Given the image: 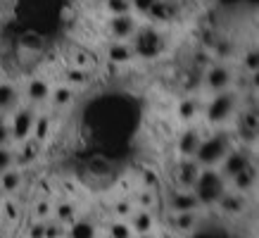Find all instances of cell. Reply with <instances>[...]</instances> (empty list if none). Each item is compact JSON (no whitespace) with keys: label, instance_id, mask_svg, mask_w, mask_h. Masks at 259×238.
Here are the masks:
<instances>
[{"label":"cell","instance_id":"6da1fadb","mask_svg":"<svg viewBox=\"0 0 259 238\" xmlns=\"http://www.w3.org/2000/svg\"><path fill=\"white\" fill-rule=\"evenodd\" d=\"M233 145H236V143H233L231 131L217 127V131L202 136V141H200V145H197V152H195V157L193 160H195L202 169H207V167H219L221 160L226 157V152L231 150Z\"/></svg>","mask_w":259,"mask_h":238},{"label":"cell","instance_id":"e0dca14e","mask_svg":"<svg viewBox=\"0 0 259 238\" xmlns=\"http://www.w3.org/2000/svg\"><path fill=\"white\" fill-rule=\"evenodd\" d=\"M228 188L236 190V193H243V195L252 193V190L257 188V165H252V167H247V169H243V172H238V174L228 181Z\"/></svg>","mask_w":259,"mask_h":238},{"label":"cell","instance_id":"7c38bea8","mask_svg":"<svg viewBox=\"0 0 259 238\" xmlns=\"http://www.w3.org/2000/svg\"><path fill=\"white\" fill-rule=\"evenodd\" d=\"M126 222H128L131 231H134V236L155 233V229H157V217H155V212H152V210H145V207H136Z\"/></svg>","mask_w":259,"mask_h":238},{"label":"cell","instance_id":"74e56055","mask_svg":"<svg viewBox=\"0 0 259 238\" xmlns=\"http://www.w3.org/2000/svg\"><path fill=\"white\" fill-rule=\"evenodd\" d=\"M157 0H131V10L136 15H148V10L155 5Z\"/></svg>","mask_w":259,"mask_h":238},{"label":"cell","instance_id":"7402d4cb","mask_svg":"<svg viewBox=\"0 0 259 238\" xmlns=\"http://www.w3.org/2000/svg\"><path fill=\"white\" fill-rule=\"evenodd\" d=\"M50 219L60 222L62 226H69V224L76 219V205H74L71 200H57V203H53V214H50Z\"/></svg>","mask_w":259,"mask_h":238},{"label":"cell","instance_id":"484cf974","mask_svg":"<svg viewBox=\"0 0 259 238\" xmlns=\"http://www.w3.org/2000/svg\"><path fill=\"white\" fill-rule=\"evenodd\" d=\"M200 114V100L197 98H183L179 103V117L183 122H193Z\"/></svg>","mask_w":259,"mask_h":238},{"label":"cell","instance_id":"d6986e66","mask_svg":"<svg viewBox=\"0 0 259 238\" xmlns=\"http://www.w3.org/2000/svg\"><path fill=\"white\" fill-rule=\"evenodd\" d=\"M107 60H110L114 67H119V64H128L131 60H134L131 43H128V41H110V43H107Z\"/></svg>","mask_w":259,"mask_h":238},{"label":"cell","instance_id":"9a60e30c","mask_svg":"<svg viewBox=\"0 0 259 238\" xmlns=\"http://www.w3.org/2000/svg\"><path fill=\"white\" fill-rule=\"evenodd\" d=\"M217 207H219V210L226 214V217H240V214L247 212V195L226 188V193H224V195L219 198Z\"/></svg>","mask_w":259,"mask_h":238},{"label":"cell","instance_id":"cb8c5ba5","mask_svg":"<svg viewBox=\"0 0 259 238\" xmlns=\"http://www.w3.org/2000/svg\"><path fill=\"white\" fill-rule=\"evenodd\" d=\"M200 226V212H179L174 214V229L179 233H193Z\"/></svg>","mask_w":259,"mask_h":238},{"label":"cell","instance_id":"ffe728a7","mask_svg":"<svg viewBox=\"0 0 259 238\" xmlns=\"http://www.w3.org/2000/svg\"><path fill=\"white\" fill-rule=\"evenodd\" d=\"M24 186V172L19 167H10L5 172H0V188L5 195H15Z\"/></svg>","mask_w":259,"mask_h":238},{"label":"cell","instance_id":"603a6c76","mask_svg":"<svg viewBox=\"0 0 259 238\" xmlns=\"http://www.w3.org/2000/svg\"><path fill=\"white\" fill-rule=\"evenodd\" d=\"M74 88L62 84V86H55L50 91V98H48V103L53 105V110H64V107H69L74 103Z\"/></svg>","mask_w":259,"mask_h":238},{"label":"cell","instance_id":"30bf717a","mask_svg":"<svg viewBox=\"0 0 259 238\" xmlns=\"http://www.w3.org/2000/svg\"><path fill=\"white\" fill-rule=\"evenodd\" d=\"M166 205H169V210H171L174 214L200 212V210H202L195 198V193H193V190H183V188H174L171 193H169V198H166Z\"/></svg>","mask_w":259,"mask_h":238},{"label":"cell","instance_id":"4316f807","mask_svg":"<svg viewBox=\"0 0 259 238\" xmlns=\"http://www.w3.org/2000/svg\"><path fill=\"white\" fill-rule=\"evenodd\" d=\"M88 81H91V76H88V69H83V67H71V69L64 71V84L67 86H86Z\"/></svg>","mask_w":259,"mask_h":238},{"label":"cell","instance_id":"1f68e13d","mask_svg":"<svg viewBox=\"0 0 259 238\" xmlns=\"http://www.w3.org/2000/svg\"><path fill=\"white\" fill-rule=\"evenodd\" d=\"M243 69L250 71V76H257V69H259L257 48H250V50H245V55H243Z\"/></svg>","mask_w":259,"mask_h":238},{"label":"cell","instance_id":"f35d334b","mask_svg":"<svg viewBox=\"0 0 259 238\" xmlns=\"http://www.w3.org/2000/svg\"><path fill=\"white\" fill-rule=\"evenodd\" d=\"M10 127H8V117H0V145H10Z\"/></svg>","mask_w":259,"mask_h":238},{"label":"cell","instance_id":"8992f818","mask_svg":"<svg viewBox=\"0 0 259 238\" xmlns=\"http://www.w3.org/2000/svg\"><path fill=\"white\" fill-rule=\"evenodd\" d=\"M36 107L31 105H19L8 119V127H10V138L12 143H22L26 138H31L33 131V122H36Z\"/></svg>","mask_w":259,"mask_h":238},{"label":"cell","instance_id":"e575fe53","mask_svg":"<svg viewBox=\"0 0 259 238\" xmlns=\"http://www.w3.org/2000/svg\"><path fill=\"white\" fill-rule=\"evenodd\" d=\"M46 238H67V226H62L55 219L46 222Z\"/></svg>","mask_w":259,"mask_h":238},{"label":"cell","instance_id":"f1b7e54d","mask_svg":"<svg viewBox=\"0 0 259 238\" xmlns=\"http://www.w3.org/2000/svg\"><path fill=\"white\" fill-rule=\"evenodd\" d=\"M134 210H136V205L131 198H119L112 203V214H114V219H128Z\"/></svg>","mask_w":259,"mask_h":238},{"label":"cell","instance_id":"52a82bcc","mask_svg":"<svg viewBox=\"0 0 259 238\" xmlns=\"http://www.w3.org/2000/svg\"><path fill=\"white\" fill-rule=\"evenodd\" d=\"M236 84V74L228 64H212L204 69V76H202V86L204 91L209 93H221V91H228L233 88Z\"/></svg>","mask_w":259,"mask_h":238},{"label":"cell","instance_id":"b9f144b4","mask_svg":"<svg viewBox=\"0 0 259 238\" xmlns=\"http://www.w3.org/2000/svg\"><path fill=\"white\" fill-rule=\"evenodd\" d=\"M3 195H5V193H3V188H0V198H3Z\"/></svg>","mask_w":259,"mask_h":238},{"label":"cell","instance_id":"f546056e","mask_svg":"<svg viewBox=\"0 0 259 238\" xmlns=\"http://www.w3.org/2000/svg\"><path fill=\"white\" fill-rule=\"evenodd\" d=\"M31 214H33V219H38V222H48L50 214H53V203L48 198H38L31 207Z\"/></svg>","mask_w":259,"mask_h":238},{"label":"cell","instance_id":"d590c367","mask_svg":"<svg viewBox=\"0 0 259 238\" xmlns=\"http://www.w3.org/2000/svg\"><path fill=\"white\" fill-rule=\"evenodd\" d=\"M136 207H145V210H152V205H155V190L150 188H143L141 193H138V200H134Z\"/></svg>","mask_w":259,"mask_h":238},{"label":"cell","instance_id":"836d02e7","mask_svg":"<svg viewBox=\"0 0 259 238\" xmlns=\"http://www.w3.org/2000/svg\"><path fill=\"white\" fill-rule=\"evenodd\" d=\"M15 167V148L12 145H0V172Z\"/></svg>","mask_w":259,"mask_h":238},{"label":"cell","instance_id":"9c48e42d","mask_svg":"<svg viewBox=\"0 0 259 238\" xmlns=\"http://www.w3.org/2000/svg\"><path fill=\"white\" fill-rule=\"evenodd\" d=\"M138 29V19L134 12L126 15H112L107 19V31H110L112 41H131V36Z\"/></svg>","mask_w":259,"mask_h":238},{"label":"cell","instance_id":"d6a6232c","mask_svg":"<svg viewBox=\"0 0 259 238\" xmlns=\"http://www.w3.org/2000/svg\"><path fill=\"white\" fill-rule=\"evenodd\" d=\"M105 8L112 15H126V12H134L131 10V0H105Z\"/></svg>","mask_w":259,"mask_h":238},{"label":"cell","instance_id":"60d3db41","mask_svg":"<svg viewBox=\"0 0 259 238\" xmlns=\"http://www.w3.org/2000/svg\"><path fill=\"white\" fill-rule=\"evenodd\" d=\"M134 238H155V233H143V236H134Z\"/></svg>","mask_w":259,"mask_h":238},{"label":"cell","instance_id":"d4e9b609","mask_svg":"<svg viewBox=\"0 0 259 238\" xmlns=\"http://www.w3.org/2000/svg\"><path fill=\"white\" fill-rule=\"evenodd\" d=\"M50 124H53L50 114H46V112H36V122H33L31 138H36L38 143H46L48 136H50Z\"/></svg>","mask_w":259,"mask_h":238},{"label":"cell","instance_id":"5bb4252c","mask_svg":"<svg viewBox=\"0 0 259 238\" xmlns=\"http://www.w3.org/2000/svg\"><path fill=\"white\" fill-rule=\"evenodd\" d=\"M22 105V91L12 81H0V117H10Z\"/></svg>","mask_w":259,"mask_h":238},{"label":"cell","instance_id":"ac0fdd59","mask_svg":"<svg viewBox=\"0 0 259 238\" xmlns=\"http://www.w3.org/2000/svg\"><path fill=\"white\" fill-rule=\"evenodd\" d=\"M148 17L152 22H171L179 17V0H157L148 10Z\"/></svg>","mask_w":259,"mask_h":238},{"label":"cell","instance_id":"ba28073f","mask_svg":"<svg viewBox=\"0 0 259 238\" xmlns=\"http://www.w3.org/2000/svg\"><path fill=\"white\" fill-rule=\"evenodd\" d=\"M200 172H202V167L197 165L193 157H181L179 162L174 165V183H176V188L193 190Z\"/></svg>","mask_w":259,"mask_h":238},{"label":"cell","instance_id":"44dd1931","mask_svg":"<svg viewBox=\"0 0 259 238\" xmlns=\"http://www.w3.org/2000/svg\"><path fill=\"white\" fill-rule=\"evenodd\" d=\"M67 238H98V226L93 219L88 217H76L74 222L67 226Z\"/></svg>","mask_w":259,"mask_h":238},{"label":"cell","instance_id":"83f0119b","mask_svg":"<svg viewBox=\"0 0 259 238\" xmlns=\"http://www.w3.org/2000/svg\"><path fill=\"white\" fill-rule=\"evenodd\" d=\"M107 238H134V231L126 219H114L107 224Z\"/></svg>","mask_w":259,"mask_h":238},{"label":"cell","instance_id":"ab89813d","mask_svg":"<svg viewBox=\"0 0 259 238\" xmlns=\"http://www.w3.org/2000/svg\"><path fill=\"white\" fill-rule=\"evenodd\" d=\"M5 214H8V219H12V222L19 217V214H17V205H15V203H10V200L5 203Z\"/></svg>","mask_w":259,"mask_h":238},{"label":"cell","instance_id":"5b68a950","mask_svg":"<svg viewBox=\"0 0 259 238\" xmlns=\"http://www.w3.org/2000/svg\"><path fill=\"white\" fill-rule=\"evenodd\" d=\"M252 165H254V150L247 148V145H233V148L226 152V157L221 160V165L217 167V169H219V174L224 176L226 181H231L238 172H243V169H247V167H252Z\"/></svg>","mask_w":259,"mask_h":238},{"label":"cell","instance_id":"2e32d148","mask_svg":"<svg viewBox=\"0 0 259 238\" xmlns=\"http://www.w3.org/2000/svg\"><path fill=\"white\" fill-rule=\"evenodd\" d=\"M200 141H202V131H200V129H195V127L186 129V131L179 136V141H176L179 157H195Z\"/></svg>","mask_w":259,"mask_h":238},{"label":"cell","instance_id":"3957f363","mask_svg":"<svg viewBox=\"0 0 259 238\" xmlns=\"http://www.w3.org/2000/svg\"><path fill=\"white\" fill-rule=\"evenodd\" d=\"M226 188H228V181L219 174V169L217 167H207L197 176L193 193H195L200 207H217V203L226 193Z\"/></svg>","mask_w":259,"mask_h":238},{"label":"cell","instance_id":"8d00e7d4","mask_svg":"<svg viewBox=\"0 0 259 238\" xmlns=\"http://www.w3.org/2000/svg\"><path fill=\"white\" fill-rule=\"evenodd\" d=\"M26 238H46V222H38L33 219L26 229Z\"/></svg>","mask_w":259,"mask_h":238},{"label":"cell","instance_id":"8fae6325","mask_svg":"<svg viewBox=\"0 0 259 238\" xmlns=\"http://www.w3.org/2000/svg\"><path fill=\"white\" fill-rule=\"evenodd\" d=\"M50 84H48L43 76H33V79H29V84H26V88H24V98H26V105H31V107H43V105L48 103V98H50Z\"/></svg>","mask_w":259,"mask_h":238},{"label":"cell","instance_id":"4fadbf2b","mask_svg":"<svg viewBox=\"0 0 259 238\" xmlns=\"http://www.w3.org/2000/svg\"><path fill=\"white\" fill-rule=\"evenodd\" d=\"M40 148H43V143H38L36 138H26V141L17 143V148H15V167L26 169V167L36 165L38 157H40Z\"/></svg>","mask_w":259,"mask_h":238},{"label":"cell","instance_id":"4dcf8cb0","mask_svg":"<svg viewBox=\"0 0 259 238\" xmlns=\"http://www.w3.org/2000/svg\"><path fill=\"white\" fill-rule=\"evenodd\" d=\"M88 172L93 176H107L112 172V165H110V160H105V157H93L91 162H88Z\"/></svg>","mask_w":259,"mask_h":238},{"label":"cell","instance_id":"7a4b0ae2","mask_svg":"<svg viewBox=\"0 0 259 238\" xmlns=\"http://www.w3.org/2000/svg\"><path fill=\"white\" fill-rule=\"evenodd\" d=\"M240 110V93L236 88H228L221 93H214L212 100L204 107V122L209 127H224L231 119H236V112Z\"/></svg>","mask_w":259,"mask_h":238},{"label":"cell","instance_id":"277c9868","mask_svg":"<svg viewBox=\"0 0 259 238\" xmlns=\"http://www.w3.org/2000/svg\"><path fill=\"white\" fill-rule=\"evenodd\" d=\"M128 43H131L134 57H141V60H155V57H159L162 50H164V38H162V33H159L152 24L138 26Z\"/></svg>","mask_w":259,"mask_h":238}]
</instances>
